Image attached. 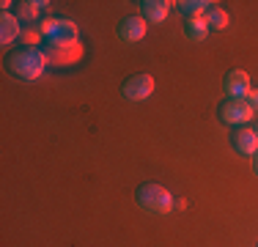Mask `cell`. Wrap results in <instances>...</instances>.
Returning a JSON list of instances; mask_svg holds the SVG:
<instances>
[{
    "label": "cell",
    "instance_id": "cell-18",
    "mask_svg": "<svg viewBox=\"0 0 258 247\" xmlns=\"http://www.w3.org/2000/svg\"><path fill=\"white\" fill-rule=\"evenodd\" d=\"M253 173H255V176H258V151L253 154Z\"/></svg>",
    "mask_w": 258,
    "mask_h": 247
},
{
    "label": "cell",
    "instance_id": "cell-9",
    "mask_svg": "<svg viewBox=\"0 0 258 247\" xmlns=\"http://www.w3.org/2000/svg\"><path fill=\"white\" fill-rule=\"evenodd\" d=\"M170 0H140L138 9H140V17L146 22H165V17L170 14Z\"/></svg>",
    "mask_w": 258,
    "mask_h": 247
},
{
    "label": "cell",
    "instance_id": "cell-12",
    "mask_svg": "<svg viewBox=\"0 0 258 247\" xmlns=\"http://www.w3.org/2000/svg\"><path fill=\"white\" fill-rule=\"evenodd\" d=\"M47 11H50V0H22V3H17L20 22H33L39 17H44Z\"/></svg>",
    "mask_w": 258,
    "mask_h": 247
},
{
    "label": "cell",
    "instance_id": "cell-15",
    "mask_svg": "<svg viewBox=\"0 0 258 247\" xmlns=\"http://www.w3.org/2000/svg\"><path fill=\"white\" fill-rule=\"evenodd\" d=\"M204 20H206V25H209V30H223L225 25H228V14H225L220 6L212 3V9L204 14Z\"/></svg>",
    "mask_w": 258,
    "mask_h": 247
},
{
    "label": "cell",
    "instance_id": "cell-1",
    "mask_svg": "<svg viewBox=\"0 0 258 247\" xmlns=\"http://www.w3.org/2000/svg\"><path fill=\"white\" fill-rule=\"evenodd\" d=\"M47 55L41 47H22V49H11L9 55H6V72L11 74V77L22 80V83H33V80H39L41 74L47 69Z\"/></svg>",
    "mask_w": 258,
    "mask_h": 247
},
{
    "label": "cell",
    "instance_id": "cell-8",
    "mask_svg": "<svg viewBox=\"0 0 258 247\" xmlns=\"http://www.w3.org/2000/svg\"><path fill=\"white\" fill-rule=\"evenodd\" d=\"M231 146L236 148L239 154H244V157H253L258 151V135L253 132V127H239V129H233V135H231Z\"/></svg>",
    "mask_w": 258,
    "mask_h": 247
},
{
    "label": "cell",
    "instance_id": "cell-2",
    "mask_svg": "<svg viewBox=\"0 0 258 247\" xmlns=\"http://www.w3.org/2000/svg\"><path fill=\"white\" fill-rule=\"evenodd\" d=\"M135 203H138L143 212H149V214H168V212H173L176 198L170 195L162 184L143 181L138 187V193H135Z\"/></svg>",
    "mask_w": 258,
    "mask_h": 247
},
{
    "label": "cell",
    "instance_id": "cell-10",
    "mask_svg": "<svg viewBox=\"0 0 258 247\" xmlns=\"http://www.w3.org/2000/svg\"><path fill=\"white\" fill-rule=\"evenodd\" d=\"M17 39H22V22H20V17L3 11V14H0V44L9 47V44H14Z\"/></svg>",
    "mask_w": 258,
    "mask_h": 247
},
{
    "label": "cell",
    "instance_id": "cell-20",
    "mask_svg": "<svg viewBox=\"0 0 258 247\" xmlns=\"http://www.w3.org/2000/svg\"><path fill=\"white\" fill-rule=\"evenodd\" d=\"M255 247H258V244H255Z\"/></svg>",
    "mask_w": 258,
    "mask_h": 247
},
{
    "label": "cell",
    "instance_id": "cell-14",
    "mask_svg": "<svg viewBox=\"0 0 258 247\" xmlns=\"http://www.w3.org/2000/svg\"><path fill=\"white\" fill-rule=\"evenodd\" d=\"M173 6L184 14V20H189V17H204L206 11L212 9L209 0H179V3H173Z\"/></svg>",
    "mask_w": 258,
    "mask_h": 247
},
{
    "label": "cell",
    "instance_id": "cell-6",
    "mask_svg": "<svg viewBox=\"0 0 258 247\" xmlns=\"http://www.w3.org/2000/svg\"><path fill=\"white\" fill-rule=\"evenodd\" d=\"M225 94L228 99H247L250 91H253V85H250V74L244 69H231L225 74Z\"/></svg>",
    "mask_w": 258,
    "mask_h": 247
},
{
    "label": "cell",
    "instance_id": "cell-3",
    "mask_svg": "<svg viewBox=\"0 0 258 247\" xmlns=\"http://www.w3.org/2000/svg\"><path fill=\"white\" fill-rule=\"evenodd\" d=\"M47 47H75L80 44V28L72 20H41L39 25Z\"/></svg>",
    "mask_w": 258,
    "mask_h": 247
},
{
    "label": "cell",
    "instance_id": "cell-16",
    "mask_svg": "<svg viewBox=\"0 0 258 247\" xmlns=\"http://www.w3.org/2000/svg\"><path fill=\"white\" fill-rule=\"evenodd\" d=\"M247 104L253 107V113H258V88L250 91V96H247Z\"/></svg>",
    "mask_w": 258,
    "mask_h": 247
},
{
    "label": "cell",
    "instance_id": "cell-17",
    "mask_svg": "<svg viewBox=\"0 0 258 247\" xmlns=\"http://www.w3.org/2000/svg\"><path fill=\"white\" fill-rule=\"evenodd\" d=\"M187 206V201H184V198H176V203H173V209H184Z\"/></svg>",
    "mask_w": 258,
    "mask_h": 247
},
{
    "label": "cell",
    "instance_id": "cell-5",
    "mask_svg": "<svg viewBox=\"0 0 258 247\" xmlns=\"http://www.w3.org/2000/svg\"><path fill=\"white\" fill-rule=\"evenodd\" d=\"M151 94H154V77L151 74H129V77L121 83V96L126 102H146Z\"/></svg>",
    "mask_w": 258,
    "mask_h": 247
},
{
    "label": "cell",
    "instance_id": "cell-4",
    "mask_svg": "<svg viewBox=\"0 0 258 247\" xmlns=\"http://www.w3.org/2000/svg\"><path fill=\"white\" fill-rule=\"evenodd\" d=\"M217 113H220V121L228 124V127H233V129L244 127V124L255 115L253 107L247 104V99H225V102L217 107Z\"/></svg>",
    "mask_w": 258,
    "mask_h": 247
},
{
    "label": "cell",
    "instance_id": "cell-19",
    "mask_svg": "<svg viewBox=\"0 0 258 247\" xmlns=\"http://www.w3.org/2000/svg\"><path fill=\"white\" fill-rule=\"evenodd\" d=\"M253 132H255V135H258V121H255V124H253Z\"/></svg>",
    "mask_w": 258,
    "mask_h": 247
},
{
    "label": "cell",
    "instance_id": "cell-11",
    "mask_svg": "<svg viewBox=\"0 0 258 247\" xmlns=\"http://www.w3.org/2000/svg\"><path fill=\"white\" fill-rule=\"evenodd\" d=\"M41 49H44V55H47L50 64H60V66L75 64L80 55H83V47L80 44H75V47H47V44H41Z\"/></svg>",
    "mask_w": 258,
    "mask_h": 247
},
{
    "label": "cell",
    "instance_id": "cell-7",
    "mask_svg": "<svg viewBox=\"0 0 258 247\" xmlns=\"http://www.w3.org/2000/svg\"><path fill=\"white\" fill-rule=\"evenodd\" d=\"M146 30H149V22L143 20V17H124V20H118V28H115V33H118L121 41H126V44H132V41H140L146 36Z\"/></svg>",
    "mask_w": 258,
    "mask_h": 247
},
{
    "label": "cell",
    "instance_id": "cell-13",
    "mask_svg": "<svg viewBox=\"0 0 258 247\" xmlns=\"http://www.w3.org/2000/svg\"><path fill=\"white\" fill-rule=\"evenodd\" d=\"M184 36L189 41H204L209 36V25L204 17H189V20H184Z\"/></svg>",
    "mask_w": 258,
    "mask_h": 247
}]
</instances>
